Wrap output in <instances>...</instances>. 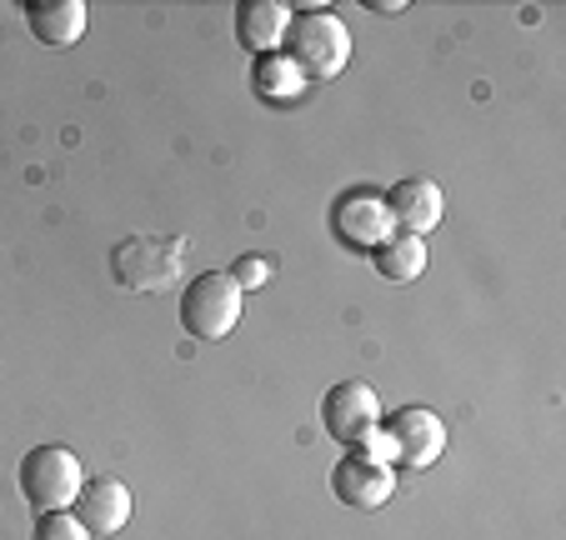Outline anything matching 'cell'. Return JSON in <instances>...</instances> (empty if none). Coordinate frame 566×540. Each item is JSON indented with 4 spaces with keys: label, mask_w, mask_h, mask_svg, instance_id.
Here are the masks:
<instances>
[{
    "label": "cell",
    "mask_w": 566,
    "mask_h": 540,
    "mask_svg": "<svg viewBox=\"0 0 566 540\" xmlns=\"http://www.w3.org/2000/svg\"><path fill=\"white\" fill-rule=\"evenodd\" d=\"M281 55H286L306 81H332V75H342L346 61H352V31H346V21L332 11H296Z\"/></svg>",
    "instance_id": "1"
},
{
    "label": "cell",
    "mask_w": 566,
    "mask_h": 540,
    "mask_svg": "<svg viewBox=\"0 0 566 540\" xmlns=\"http://www.w3.org/2000/svg\"><path fill=\"white\" fill-rule=\"evenodd\" d=\"M241 310H247V290L226 271H206L181 296V326L191 340H226L241 326Z\"/></svg>",
    "instance_id": "2"
},
{
    "label": "cell",
    "mask_w": 566,
    "mask_h": 540,
    "mask_svg": "<svg viewBox=\"0 0 566 540\" xmlns=\"http://www.w3.org/2000/svg\"><path fill=\"white\" fill-rule=\"evenodd\" d=\"M181 255H186L181 235H171V241H160V235H130V241H120L116 251H111V276L126 290H136V296H156V290H166L181 276Z\"/></svg>",
    "instance_id": "3"
},
{
    "label": "cell",
    "mask_w": 566,
    "mask_h": 540,
    "mask_svg": "<svg viewBox=\"0 0 566 540\" xmlns=\"http://www.w3.org/2000/svg\"><path fill=\"white\" fill-rule=\"evenodd\" d=\"M81 486H86V466H81V456L65 451V445H35L31 456L21 460V496L31 500L41 516L45 510L75 506Z\"/></svg>",
    "instance_id": "4"
},
{
    "label": "cell",
    "mask_w": 566,
    "mask_h": 540,
    "mask_svg": "<svg viewBox=\"0 0 566 540\" xmlns=\"http://www.w3.org/2000/svg\"><path fill=\"white\" fill-rule=\"evenodd\" d=\"M381 435L391 445V460L407 470H427L447 456V421L427 405H401L396 415H381Z\"/></svg>",
    "instance_id": "5"
},
{
    "label": "cell",
    "mask_w": 566,
    "mask_h": 540,
    "mask_svg": "<svg viewBox=\"0 0 566 540\" xmlns=\"http://www.w3.org/2000/svg\"><path fill=\"white\" fill-rule=\"evenodd\" d=\"M321 425H326L332 441L356 451V445L381 425V395L366 381H336L332 391H326V401H321Z\"/></svg>",
    "instance_id": "6"
},
{
    "label": "cell",
    "mask_w": 566,
    "mask_h": 540,
    "mask_svg": "<svg viewBox=\"0 0 566 540\" xmlns=\"http://www.w3.org/2000/svg\"><path fill=\"white\" fill-rule=\"evenodd\" d=\"M332 490L352 510H381L396 496V466L366 456V451H346L332 470Z\"/></svg>",
    "instance_id": "7"
},
{
    "label": "cell",
    "mask_w": 566,
    "mask_h": 540,
    "mask_svg": "<svg viewBox=\"0 0 566 540\" xmlns=\"http://www.w3.org/2000/svg\"><path fill=\"white\" fill-rule=\"evenodd\" d=\"M386 211H391L396 231L427 235V231H437L441 215H447V191H441L437 180H427V176L396 180L391 191H386Z\"/></svg>",
    "instance_id": "8"
},
{
    "label": "cell",
    "mask_w": 566,
    "mask_h": 540,
    "mask_svg": "<svg viewBox=\"0 0 566 540\" xmlns=\"http://www.w3.org/2000/svg\"><path fill=\"white\" fill-rule=\"evenodd\" d=\"M291 21H296V11H291L286 0H241L235 6V41L247 45L256 61L261 55H276L286 45Z\"/></svg>",
    "instance_id": "9"
},
{
    "label": "cell",
    "mask_w": 566,
    "mask_h": 540,
    "mask_svg": "<svg viewBox=\"0 0 566 540\" xmlns=\"http://www.w3.org/2000/svg\"><path fill=\"white\" fill-rule=\"evenodd\" d=\"M130 506H136V500H130V486H126V480L101 476V480H86V486H81V496H75V510H71V516L81 520L91 536H116V530H126Z\"/></svg>",
    "instance_id": "10"
},
{
    "label": "cell",
    "mask_w": 566,
    "mask_h": 540,
    "mask_svg": "<svg viewBox=\"0 0 566 540\" xmlns=\"http://www.w3.org/2000/svg\"><path fill=\"white\" fill-rule=\"evenodd\" d=\"M336 231H342V241L356 245V251H376V245L396 231L391 211H386V195L352 191L342 205H336Z\"/></svg>",
    "instance_id": "11"
},
{
    "label": "cell",
    "mask_w": 566,
    "mask_h": 540,
    "mask_svg": "<svg viewBox=\"0 0 566 540\" xmlns=\"http://www.w3.org/2000/svg\"><path fill=\"white\" fill-rule=\"evenodd\" d=\"M25 21L41 45H75L86 35L91 11L86 0H25Z\"/></svg>",
    "instance_id": "12"
},
{
    "label": "cell",
    "mask_w": 566,
    "mask_h": 540,
    "mask_svg": "<svg viewBox=\"0 0 566 540\" xmlns=\"http://www.w3.org/2000/svg\"><path fill=\"white\" fill-rule=\"evenodd\" d=\"M371 265L381 280H417L421 271H427V241L421 235H407V231H391L381 245L371 251Z\"/></svg>",
    "instance_id": "13"
},
{
    "label": "cell",
    "mask_w": 566,
    "mask_h": 540,
    "mask_svg": "<svg viewBox=\"0 0 566 540\" xmlns=\"http://www.w3.org/2000/svg\"><path fill=\"white\" fill-rule=\"evenodd\" d=\"M251 85H256V96L271 100V106H286V100H296L301 91H306V75L296 71V65L286 61V55H261L256 71H251Z\"/></svg>",
    "instance_id": "14"
},
{
    "label": "cell",
    "mask_w": 566,
    "mask_h": 540,
    "mask_svg": "<svg viewBox=\"0 0 566 540\" xmlns=\"http://www.w3.org/2000/svg\"><path fill=\"white\" fill-rule=\"evenodd\" d=\"M31 540H91V530L81 526L71 510H45V516L35 520V536Z\"/></svg>",
    "instance_id": "15"
},
{
    "label": "cell",
    "mask_w": 566,
    "mask_h": 540,
    "mask_svg": "<svg viewBox=\"0 0 566 540\" xmlns=\"http://www.w3.org/2000/svg\"><path fill=\"white\" fill-rule=\"evenodd\" d=\"M226 276H231L241 290H261L271 280V255H241V261H235Z\"/></svg>",
    "instance_id": "16"
},
{
    "label": "cell",
    "mask_w": 566,
    "mask_h": 540,
    "mask_svg": "<svg viewBox=\"0 0 566 540\" xmlns=\"http://www.w3.org/2000/svg\"><path fill=\"white\" fill-rule=\"evenodd\" d=\"M371 11H381V15H401V11H407V0H376Z\"/></svg>",
    "instance_id": "17"
}]
</instances>
